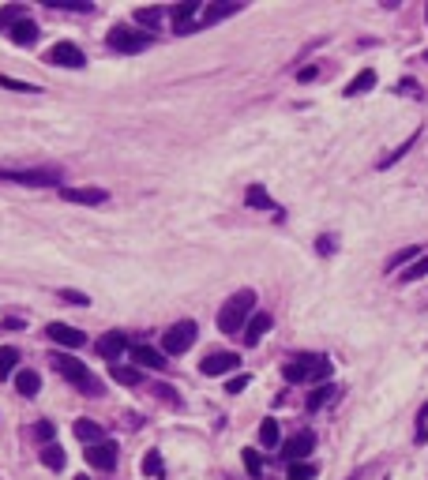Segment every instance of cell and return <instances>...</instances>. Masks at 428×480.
Here are the masks:
<instances>
[{
    "mask_svg": "<svg viewBox=\"0 0 428 480\" xmlns=\"http://www.w3.org/2000/svg\"><path fill=\"white\" fill-rule=\"evenodd\" d=\"M285 383H323L331 379V360L320 353H305V357H293L289 364L282 368Z\"/></svg>",
    "mask_w": 428,
    "mask_h": 480,
    "instance_id": "obj_3",
    "label": "cell"
},
{
    "mask_svg": "<svg viewBox=\"0 0 428 480\" xmlns=\"http://www.w3.org/2000/svg\"><path fill=\"white\" fill-rule=\"evenodd\" d=\"M19 19H27V8L23 4H8V8H0V27H12V23H19Z\"/></svg>",
    "mask_w": 428,
    "mask_h": 480,
    "instance_id": "obj_27",
    "label": "cell"
},
{
    "mask_svg": "<svg viewBox=\"0 0 428 480\" xmlns=\"http://www.w3.org/2000/svg\"><path fill=\"white\" fill-rule=\"evenodd\" d=\"M285 477H289V480H312L316 477V466H312V461H293Z\"/></svg>",
    "mask_w": 428,
    "mask_h": 480,
    "instance_id": "obj_31",
    "label": "cell"
},
{
    "mask_svg": "<svg viewBox=\"0 0 428 480\" xmlns=\"http://www.w3.org/2000/svg\"><path fill=\"white\" fill-rule=\"evenodd\" d=\"M316 75H320V71H316V68H300V71H297V79H300V83H312Z\"/></svg>",
    "mask_w": 428,
    "mask_h": 480,
    "instance_id": "obj_43",
    "label": "cell"
},
{
    "mask_svg": "<svg viewBox=\"0 0 428 480\" xmlns=\"http://www.w3.org/2000/svg\"><path fill=\"white\" fill-rule=\"evenodd\" d=\"M425 274H428V252L421 255V259H414V263H409L406 270H402V274H399V282H402V285H409V282H421Z\"/></svg>",
    "mask_w": 428,
    "mask_h": 480,
    "instance_id": "obj_25",
    "label": "cell"
},
{
    "mask_svg": "<svg viewBox=\"0 0 428 480\" xmlns=\"http://www.w3.org/2000/svg\"><path fill=\"white\" fill-rule=\"evenodd\" d=\"M425 60H428V49H425Z\"/></svg>",
    "mask_w": 428,
    "mask_h": 480,
    "instance_id": "obj_45",
    "label": "cell"
},
{
    "mask_svg": "<svg viewBox=\"0 0 428 480\" xmlns=\"http://www.w3.org/2000/svg\"><path fill=\"white\" fill-rule=\"evenodd\" d=\"M331 398H335V387H327V383H323L320 390H316V394H308V413H316V409H323V405L331 402Z\"/></svg>",
    "mask_w": 428,
    "mask_h": 480,
    "instance_id": "obj_28",
    "label": "cell"
},
{
    "mask_svg": "<svg viewBox=\"0 0 428 480\" xmlns=\"http://www.w3.org/2000/svg\"><path fill=\"white\" fill-rule=\"evenodd\" d=\"M15 360H19V353H15L12 346H0V379H8V375H12Z\"/></svg>",
    "mask_w": 428,
    "mask_h": 480,
    "instance_id": "obj_30",
    "label": "cell"
},
{
    "mask_svg": "<svg viewBox=\"0 0 428 480\" xmlns=\"http://www.w3.org/2000/svg\"><path fill=\"white\" fill-rule=\"evenodd\" d=\"M271 311H256V315L248 319V326H244V346H259L263 341V334L271 331Z\"/></svg>",
    "mask_w": 428,
    "mask_h": 480,
    "instance_id": "obj_15",
    "label": "cell"
},
{
    "mask_svg": "<svg viewBox=\"0 0 428 480\" xmlns=\"http://www.w3.org/2000/svg\"><path fill=\"white\" fill-rule=\"evenodd\" d=\"M60 199L68 203H83V206H102L109 199L106 188H60Z\"/></svg>",
    "mask_w": 428,
    "mask_h": 480,
    "instance_id": "obj_14",
    "label": "cell"
},
{
    "mask_svg": "<svg viewBox=\"0 0 428 480\" xmlns=\"http://www.w3.org/2000/svg\"><path fill=\"white\" fill-rule=\"evenodd\" d=\"M34 435H38V439H45V443H53V424H49V420H42V424L34 428Z\"/></svg>",
    "mask_w": 428,
    "mask_h": 480,
    "instance_id": "obj_41",
    "label": "cell"
},
{
    "mask_svg": "<svg viewBox=\"0 0 428 480\" xmlns=\"http://www.w3.org/2000/svg\"><path fill=\"white\" fill-rule=\"evenodd\" d=\"M106 42H109V49H113V53H143L150 45V34L132 30V27H113Z\"/></svg>",
    "mask_w": 428,
    "mask_h": 480,
    "instance_id": "obj_6",
    "label": "cell"
},
{
    "mask_svg": "<svg viewBox=\"0 0 428 480\" xmlns=\"http://www.w3.org/2000/svg\"><path fill=\"white\" fill-rule=\"evenodd\" d=\"M60 300H64V304H79V308H86V304H91L86 293H75V289H60Z\"/></svg>",
    "mask_w": 428,
    "mask_h": 480,
    "instance_id": "obj_38",
    "label": "cell"
},
{
    "mask_svg": "<svg viewBox=\"0 0 428 480\" xmlns=\"http://www.w3.org/2000/svg\"><path fill=\"white\" fill-rule=\"evenodd\" d=\"M200 12H203L200 0H185V4L169 8V15H173V30H177V34H192V30H200V23H195V15H200Z\"/></svg>",
    "mask_w": 428,
    "mask_h": 480,
    "instance_id": "obj_8",
    "label": "cell"
},
{
    "mask_svg": "<svg viewBox=\"0 0 428 480\" xmlns=\"http://www.w3.org/2000/svg\"><path fill=\"white\" fill-rule=\"evenodd\" d=\"M241 12V4L237 0H229V4H207L203 8V19H200V27H211V23H222V19H229V15H237Z\"/></svg>",
    "mask_w": 428,
    "mask_h": 480,
    "instance_id": "obj_18",
    "label": "cell"
},
{
    "mask_svg": "<svg viewBox=\"0 0 428 480\" xmlns=\"http://www.w3.org/2000/svg\"><path fill=\"white\" fill-rule=\"evenodd\" d=\"M372 86H376V71H372V68H364L361 71V75H357V79H350V86H346V98H357V94H364V91H372Z\"/></svg>",
    "mask_w": 428,
    "mask_h": 480,
    "instance_id": "obj_24",
    "label": "cell"
},
{
    "mask_svg": "<svg viewBox=\"0 0 428 480\" xmlns=\"http://www.w3.org/2000/svg\"><path fill=\"white\" fill-rule=\"evenodd\" d=\"M132 360H139V368H165V360L158 349H150V346H132Z\"/></svg>",
    "mask_w": 428,
    "mask_h": 480,
    "instance_id": "obj_22",
    "label": "cell"
},
{
    "mask_svg": "<svg viewBox=\"0 0 428 480\" xmlns=\"http://www.w3.org/2000/svg\"><path fill=\"white\" fill-rule=\"evenodd\" d=\"M128 349H132V341H128V334H124V331H109V334H102V338H98V357L109 360V364H117Z\"/></svg>",
    "mask_w": 428,
    "mask_h": 480,
    "instance_id": "obj_7",
    "label": "cell"
},
{
    "mask_svg": "<svg viewBox=\"0 0 428 480\" xmlns=\"http://www.w3.org/2000/svg\"><path fill=\"white\" fill-rule=\"evenodd\" d=\"M0 86L4 91H19V94H38L34 83H23V79H12V75H0Z\"/></svg>",
    "mask_w": 428,
    "mask_h": 480,
    "instance_id": "obj_35",
    "label": "cell"
},
{
    "mask_svg": "<svg viewBox=\"0 0 428 480\" xmlns=\"http://www.w3.org/2000/svg\"><path fill=\"white\" fill-rule=\"evenodd\" d=\"M0 180L23 184V188H57L64 180L60 169H0Z\"/></svg>",
    "mask_w": 428,
    "mask_h": 480,
    "instance_id": "obj_4",
    "label": "cell"
},
{
    "mask_svg": "<svg viewBox=\"0 0 428 480\" xmlns=\"http://www.w3.org/2000/svg\"><path fill=\"white\" fill-rule=\"evenodd\" d=\"M312 451H316V435H312V431H297V435H289L282 443V458L289 461V466H293V461H305Z\"/></svg>",
    "mask_w": 428,
    "mask_h": 480,
    "instance_id": "obj_9",
    "label": "cell"
},
{
    "mask_svg": "<svg viewBox=\"0 0 428 480\" xmlns=\"http://www.w3.org/2000/svg\"><path fill=\"white\" fill-rule=\"evenodd\" d=\"M252 308H256V293L252 289L233 293L218 311V331L222 334H244V326H248V319H252Z\"/></svg>",
    "mask_w": 428,
    "mask_h": 480,
    "instance_id": "obj_1",
    "label": "cell"
},
{
    "mask_svg": "<svg viewBox=\"0 0 428 480\" xmlns=\"http://www.w3.org/2000/svg\"><path fill=\"white\" fill-rule=\"evenodd\" d=\"M244 387H248V375H233V379L226 383V390H229V394H241Z\"/></svg>",
    "mask_w": 428,
    "mask_h": 480,
    "instance_id": "obj_40",
    "label": "cell"
},
{
    "mask_svg": "<svg viewBox=\"0 0 428 480\" xmlns=\"http://www.w3.org/2000/svg\"><path fill=\"white\" fill-rule=\"evenodd\" d=\"M49 360H53V368H57V372L64 375V379L71 383V387L79 390V394H86V398H98V394H102V379H98V375H94L86 364L71 360L68 353H53Z\"/></svg>",
    "mask_w": 428,
    "mask_h": 480,
    "instance_id": "obj_2",
    "label": "cell"
},
{
    "mask_svg": "<svg viewBox=\"0 0 428 480\" xmlns=\"http://www.w3.org/2000/svg\"><path fill=\"white\" fill-rule=\"evenodd\" d=\"M241 368V357L237 353H207L200 364L203 375H226V372H237Z\"/></svg>",
    "mask_w": 428,
    "mask_h": 480,
    "instance_id": "obj_13",
    "label": "cell"
},
{
    "mask_svg": "<svg viewBox=\"0 0 428 480\" xmlns=\"http://www.w3.org/2000/svg\"><path fill=\"white\" fill-rule=\"evenodd\" d=\"M244 469H248L252 477H259V473H263V458H259L256 451H244Z\"/></svg>",
    "mask_w": 428,
    "mask_h": 480,
    "instance_id": "obj_36",
    "label": "cell"
},
{
    "mask_svg": "<svg viewBox=\"0 0 428 480\" xmlns=\"http://www.w3.org/2000/svg\"><path fill=\"white\" fill-rule=\"evenodd\" d=\"M15 390H19L23 398H34L38 390H42V375H38L34 368H19V372H15Z\"/></svg>",
    "mask_w": 428,
    "mask_h": 480,
    "instance_id": "obj_17",
    "label": "cell"
},
{
    "mask_svg": "<svg viewBox=\"0 0 428 480\" xmlns=\"http://www.w3.org/2000/svg\"><path fill=\"white\" fill-rule=\"evenodd\" d=\"M162 15H165V8H136V12H132V19L143 23V27H158V23H162Z\"/></svg>",
    "mask_w": 428,
    "mask_h": 480,
    "instance_id": "obj_26",
    "label": "cell"
},
{
    "mask_svg": "<svg viewBox=\"0 0 428 480\" xmlns=\"http://www.w3.org/2000/svg\"><path fill=\"white\" fill-rule=\"evenodd\" d=\"M38 454H42V466H45V469H53V473H60V469H64V461H68V458H64V451H60L57 443H45Z\"/></svg>",
    "mask_w": 428,
    "mask_h": 480,
    "instance_id": "obj_23",
    "label": "cell"
},
{
    "mask_svg": "<svg viewBox=\"0 0 428 480\" xmlns=\"http://www.w3.org/2000/svg\"><path fill=\"white\" fill-rule=\"evenodd\" d=\"M417 139H421V132H414V135H409V139H406V143H402V147H399V150H391V154H387V158H383V162H379V169H387V165H394V162H399V158H402V154H406V150H409V147H414V143H417Z\"/></svg>",
    "mask_w": 428,
    "mask_h": 480,
    "instance_id": "obj_32",
    "label": "cell"
},
{
    "mask_svg": "<svg viewBox=\"0 0 428 480\" xmlns=\"http://www.w3.org/2000/svg\"><path fill=\"white\" fill-rule=\"evenodd\" d=\"M75 439H83L86 446H94V443H106V431H102V424L98 420H75Z\"/></svg>",
    "mask_w": 428,
    "mask_h": 480,
    "instance_id": "obj_19",
    "label": "cell"
},
{
    "mask_svg": "<svg viewBox=\"0 0 428 480\" xmlns=\"http://www.w3.org/2000/svg\"><path fill=\"white\" fill-rule=\"evenodd\" d=\"M244 203H248V206H256V211H278V206H274V199L267 195V188H263V184H252V188L244 191Z\"/></svg>",
    "mask_w": 428,
    "mask_h": 480,
    "instance_id": "obj_21",
    "label": "cell"
},
{
    "mask_svg": "<svg viewBox=\"0 0 428 480\" xmlns=\"http://www.w3.org/2000/svg\"><path fill=\"white\" fill-rule=\"evenodd\" d=\"M109 375H113L121 387H139V383H143V372L136 364H132V368L128 364H109Z\"/></svg>",
    "mask_w": 428,
    "mask_h": 480,
    "instance_id": "obj_20",
    "label": "cell"
},
{
    "mask_svg": "<svg viewBox=\"0 0 428 480\" xmlns=\"http://www.w3.org/2000/svg\"><path fill=\"white\" fill-rule=\"evenodd\" d=\"M150 390H154V398H158V402L173 405V409H177V405H180V398L173 394V387H169V383H154V387H150Z\"/></svg>",
    "mask_w": 428,
    "mask_h": 480,
    "instance_id": "obj_33",
    "label": "cell"
},
{
    "mask_svg": "<svg viewBox=\"0 0 428 480\" xmlns=\"http://www.w3.org/2000/svg\"><path fill=\"white\" fill-rule=\"evenodd\" d=\"M86 461H91L94 469H102V473H109V469H117V443H94L86 446Z\"/></svg>",
    "mask_w": 428,
    "mask_h": 480,
    "instance_id": "obj_11",
    "label": "cell"
},
{
    "mask_svg": "<svg viewBox=\"0 0 428 480\" xmlns=\"http://www.w3.org/2000/svg\"><path fill=\"white\" fill-rule=\"evenodd\" d=\"M4 34L12 38L15 45H34V42H38V23H34V19H30V15H27V19L12 23V27H8Z\"/></svg>",
    "mask_w": 428,
    "mask_h": 480,
    "instance_id": "obj_16",
    "label": "cell"
},
{
    "mask_svg": "<svg viewBox=\"0 0 428 480\" xmlns=\"http://www.w3.org/2000/svg\"><path fill=\"white\" fill-rule=\"evenodd\" d=\"M259 443H263V446H278V420H263V424H259Z\"/></svg>",
    "mask_w": 428,
    "mask_h": 480,
    "instance_id": "obj_29",
    "label": "cell"
},
{
    "mask_svg": "<svg viewBox=\"0 0 428 480\" xmlns=\"http://www.w3.org/2000/svg\"><path fill=\"white\" fill-rule=\"evenodd\" d=\"M71 480H86V477H71Z\"/></svg>",
    "mask_w": 428,
    "mask_h": 480,
    "instance_id": "obj_44",
    "label": "cell"
},
{
    "mask_svg": "<svg viewBox=\"0 0 428 480\" xmlns=\"http://www.w3.org/2000/svg\"><path fill=\"white\" fill-rule=\"evenodd\" d=\"M162 454H158V451H147V458H143V473H147V477H162Z\"/></svg>",
    "mask_w": 428,
    "mask_h": 480,
    "instance_id": "obj_34",
    "label": "cell"
},
{
    "mask_svg": "<svg viewBox=\"0 0 428 480\" xmlns=\"http://www.w3.org/2000/svg\"><path fill=\"white\" fill-rule=\"evenodd\" d=\"M425 15H428V12H425Z\"/></svg>",
    "mask_w": 428,
    "mask_h": 480,
    "instance_id": "obj_46",
    "label": "cell"
},
{
    "mask_svg": "<svg viewBox=\"0 0 428 480\" xmlns=\"http://www.w3.org/2000/svg\"><path fill=\"white\" fill-rule=\"evenodd\" d=\"M316 248H320V255H331V252H335V237H320V244H316Z\"/></svg>",
    "mask_w": 428,
    "mask_h": 480,
    "instance_id": "obj_42",
    "label": "cell"
},
{
    "mask_svg": "<svg viewBox=\"0 0 428 480\" xmlns=\"http://www.w3.org/2000/svg\"><path fill=\"white\" fill-rule=\"evenodd\" d=\"M195 334H200V326H195L192 319H185V323L169 326V331L162 334V353H169V357L188 353V349H192V341H195Z\"/></svg>",
    "mask_w": 428,
    "mask_h": 480,
    "instance_id": "obj_5",
    "label": "cell"
},
{
    "mask_svg": "<svg viewBox=\"0 0 428 480\" xmlns=\"http://www.w3.org/2000/svg\"><path fill=\"white\" fill-rule=\"evenodd\" d=\"M45 334H49L57 346H68V349H83L86 346V334L75 331V326H68V323H49V326H45Z\"/></svg>",
    "mask_w": 428,
    "mask_h": 480,
    "instance_id": "obj_12",
    "label": "cell"
},
{
    "mask_svg": "<svg viewBox=\"0 0 428 480\" xmlns=\"http://www.w3.org/2000/svg\"><path fill=\"white\" fill-rule=\"evenodd\" d=\"M45 4L60 8V12H68V8H71V12H91V4H79V0H45Z\"/></svg>",
    "mask_w": 428,
    "mask_h": 480,
    "instance_id": "obj_37",
    "label": "cell"
},
{
    "mask_svg": "<svg viewBox=\"0 0 428 480\" xmlns=\"http://www.w3.org/2000/svg\"><path fill=\"white\" fill-rule=\"evenodd\" d=\"M414 255H417V248H406V252H399V255H394L391 263H387V270H399L402 263H409V259H414Z\"/></svg>",
    "mask_w": 428,
    "mask_h": 480,
    "instance_id": "obj_39",
    "label": "cell"
},
{
    "mask_svg": "<svg viewBox=\"0 0 428 480\" xmlns=\"http://www.w3.org/2000/svg\"><path fill=\"white\" fill-rule=\"evenodd\" d=\"M49 64H57V68H83L86 57H83V49L79 45H71V42H57L49 49V57H45Z\"/></svg>",
    "mask_w": 428,
    "mask_h": 480,
    "instance_id": "obj_10",
    "label": "cell"
}]
</instances>
